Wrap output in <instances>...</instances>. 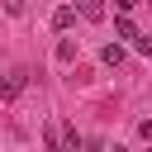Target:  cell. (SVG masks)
<instances>
[{
	"label": "cell",
	"instance_id": "obj_9",
	"mask_svg": "<svg viewBox=\"0 0 152 152\" xmlns=\"http://www.w3.org/2000/svg\"><path fill=\"white\" fill-rule=\"evenodd\" d=\"M0 10H5V14H14V19H19V14H24V0H0Z\"/></svg>",
	"mask_w": 152,
	"mask_h": 152
},
{
	"label": "cell",
	"instance_id": "obj_8",
	"mask_svg": "<svg viewBox=\"0 0 152 152\" xmlns=\"http://www.w3.org/2000/svg\"><path fill=\"white\" fill-rule=\"evenodd\" d=\"M133 48H138L142 57H152V33H142V38H133Z\"/></svg>",
	"mask_w": 152,
	"mask_h": 152
},
{
	"label": "cell",
	"instance_id": "obj_7",
	"mask_svg": "<svg viewBox=\"0 0 152 152\" xmlns=\"http://www.w3.org/2000/svg\"><path fill=\"white\" fill-rule=\"evenodd\" d=\"M76 10H81V14H86V19H100V14H104V0H81V5H76Z\"/></svg>",
	"mask_w": 152,
	"mask_h": 152
},
{
	"label": "cell",
	"instance_id": "obj_5",
	"mask_svg": "<svg viewBox=\"0 0 152 152\" xmlns=\"http://www.w3.org/2000/svg\"><path fill=\"white\" fill-rule=\"evenodd\" d=\"M114 33H119V38H138V28H133V19H128V14H119V19H114Z\"/></svg>",
	"mask_w": 152,
	"mask_h": 152
},
{
	"label": "cell",
	"instance_id": "obj_4",
	"mask_svg": "<svg viewBox=\"0 0 152 152\" xmlns=\"http://www.w3.org/2000/svg\"><path fill=\"white\" fill-rule=\"evenodd\" d=\"M100 62H104V66H124V48H119V43L100 48Z\"/></svg>",
	"mask_w": 152,
	"mask_h": 152
},
{
	"label": "cell",
	"instance_id": "obj_6",
	"mask_svg": "<svg viewBox=\"0 0 152 152\" xmlns=\"http://www.w3.org/2000/svg\"><path fill=\"white\" fill-rule=\"evenodd\" d=\"M57 62H62V66H66V62H76V43H71V38H62V43H57Z\"/></svg>",
	"mask_w": 152,
	"mask_h": 152
},
{
	"label": "cell",
	"instance_id": "obj_10",
	"mask_svg": "<svg viewBox=\"0 0 152 152\" xmlns=\"http://www.w3.org/2000/svg\"><path fill=\"white\" fill-rule=\"evenodd\" d=\"M133 5H138V0H114V10H119V14H128Z\"/></svg>",
	"mask_w": 152,
	"mask_h": 152
},
{
	"label": "cell",
	"instance_id": "obj_1",
	"mask_svg": "<svg viewBox=\"0 0 152 152\" xmlns=\"http://www.w3.org/2000/svg\"><path fill=\"white\" fill-rule=\"evenodd\" d=\"M81 147V138H76V128H66V133H57L52 124H48V152H76Z\"/></svg>",
	"mask_w": 152,
	"mask_h": 152
},
{
	"label": "cell",
	"instance_id": "obj_3",
	"mask_svg": "<svg viewBox=\"0 0 152 152\" xmlns=\"http://www.w3.org/2000/svg\"><path fill=\"white\" fill-rule=\"evenodd\" d=\"M71 24H76V10H71V5H57V10H52V28H57V33H66Z\"/></svg>",
	"mask_w": 152,
	"mask_h": 152
},
{
	"label": "cell",
	"instance_id": "obj_11",
	"mask_svg": "<svg viewBox=\"0 0 152 152\" xmlns=\"http://www.w3.org/2000/svg\"><path fill=\"white\" fill-rule=\"evenodd\" d=\"M147 5H152V0H147Z\"/></svg>",
	"mask_w": 152,
	"mask_h": 152
},
{
	"label": "cell",
	"instance_id": "obj_2",
	"mask_svg": "<svg viewBox=\"0 0 152 152\" xmlns=\"http://www.w3.org/2000/svg\"><path fill=\"white\" fill-rule=\"evenodd\" d=\"M24 90V71H10V76H0V100H14Z\"/></svg>",
	"mask_w": 152,
	"mask_h": 152
}]
</instances>
